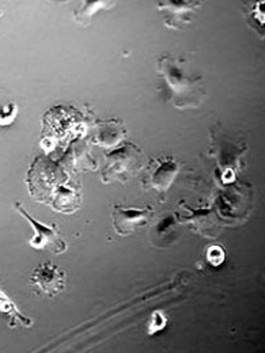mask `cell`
Returning <instances> with one entry per match:
<instances>
[{"instance_id":"obj_1","label":"cell","mask_w":265,"mask_h":353,"mask_svg":"<svg viewBox=\"0 0 265 353\" xmlns=\"http://www.w3.org/2000/svg\"><path fill=\"white\" fill-rule=\"evenodd\" d=\"M157 72L164 78L170 92V101L179 110L196 109L206 98V86L185 57L164 54L157 61Z\"/></svg>"},{"instance_id":"obj_2","label":"cell","mask_w":265,"mask_h":353,"mask_svg":"<svg viewBox=\"0 0 265 353\" xmlns=\"http://www.w3.org/2000/svg\"><path fill=\"white\" fill-rule=\"evenodd\" d=\"M15 210L30 223L33 227V236L29 241V245L36 250H50L55 254H60L67 250V245L63 241L57 225H46L36 221L28 214L25 207L21 203H15Z\"/></svg>"},{"instance_id":"obj_3","label":"cell","mask_w":265,"mask_h":353,"mask_svg":"<svg viewBox=\"0 0 265 353\" xmlns=\"http://www.w3.org/2000/svg\"><path fill=\"white\" fill-rule=\"evenodd\" d=\"M30 285L36 295L53 298L66 290L67 273L49 261L39 265L30 277Z\"/></svg>"},{"instance_id":"obj_4","label":"cell","mask_w":265,"mask_h":353,"mask_svg":"<svg viewBox=\"0 0 265 353\" xmlns=\"http://www.w3.org/2000/svg\"><path fill=\"white\" fill-rule=\"evenodd\" d=\"M141 151L133 145L126 144L117 151H113L106 158V168L104 176H108L109 181H126L132 176L140 168Z\"/></svg>"},{"instance_id":"obj_5","label":"cell","mask_w":265,"mask_h":353,"mask_svg":"<svg viewBox=\"0 0 265 353\" xmlns=\"http://www.w3.org/2000/svg\"><path fill=\"white\" fill-rule=\"evenodd\" d=\"M153 208H124L121 205H115L112 212V223L117 234L130 235L139 227L146 225L154 216Z\"/></svg>"},{"instance_id":"obj_6","label":"cell","mask_w":265,"mask_h":353,"mask_svg":"<svg viewBox=\"0 0 265 353\" xmlns=\"http://www.w3.org/2000/svg\"><path fill=\"white\" fill-rule=\"evenodd\" d=\"M202 6V1H159L158 8L165 14V23L172 29H181L193 21V12Z\"/></svg>"},{"instance_id":"obj_7","label":"cell","mask_w":265,"mask_h":353,"mask_svg":"<svg viewBox=\"0 0 265 353\" xmlns=\"http://www.w3.org/2000/svg\"><path fill=\"white\" fill-rule=\"evenodd\" d=\"M178 169L179 166L173 158H158L154 161V166L150 169V174L147 176L148 182H144V185L151 186L158 192H164L176 178Z\"/></svg>"},{"instance_id":"obj_8","label":"cell","mask_w":265,"mask_h":353,"mask_svg":"<svg viewBox=\"0 0 265 353\" xmlns=\"http://www.w3.org/2000/svg\"><path fill=\"white\" fill-rule=\"evenodd\" d=\"M0 312L8 321L10 327H15V326L30 327V326H33V321L30 318H28L26 315H23L18 310L14 301L3 291L1 287H0Z\"/></svg>"},{"instance_id":"obj_9","label":"cell","mask_w":265,"mask_h":353,"mask_svg":"<svg viewBox=\"0 0 265 353\" xmlns=\"http://www.w3.org/2000/svg\"><path fill=\"white\" fill-rule=\"evenodd\" d=\"M17 110L15 103H6L0 106V125L11 124L17 116Z\"/></svg>"},{"instance_id":"obj_10","label":"cell","mask_w":265,"mask_h":353,"mask_svg":"<svg viewBox=\"0 0 265 353\" xmlns=\"http://www.w3.org/2000/svg\"><path fill=\"white\" fill-rule=\"evenodd\" d=\"M207 260L210 261V264L218 266L224 260V252L222 250V248H219V246H211L207 252Z\"/></svg>"},{"instance_id":"obj_11","label":"cell","mask_w":265,"mask_h":353,"mask_svg":"<svg viewBox=\"0 0 265 353\" xmlns=\"http://www.w3.org/2000/svg\"><path fill=\"white\" fill-rule=\"evenodd\" d=\"M165 322H166L165 315H164L161 311H157V312L151 316V323H150V326H148L150 334L162 330V329L165 327Z\"/></svg>"}]
</instances>
